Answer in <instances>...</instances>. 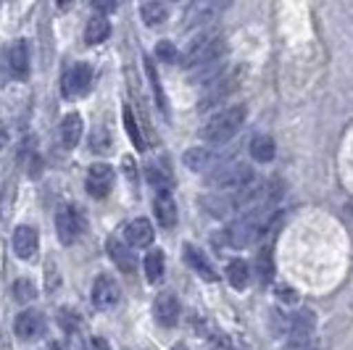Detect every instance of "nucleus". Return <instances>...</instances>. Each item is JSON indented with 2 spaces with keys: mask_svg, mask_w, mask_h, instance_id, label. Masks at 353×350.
<instances>
[{
  "mask_svg": "<svg viewBox=\"0 0 353 350\" xmlns=\"http://www.w3.org/2000/svg\"><path fill=\"white\" fill-rule=\"evenodd\" d=\"M85 350H111V345L105 342L103 337H90L88 345H85Z\"/></svg>",
  "mask_w": 353,
  "mask_h": 350,
  "instance_id": "35",
  "label": "nucleus"
},
{
  "mask_svg": "<svg viewBox=\"0 0 353 350\" xmlns=\"http://www.w3.org/2000/svg\"><path fill=\"white\" fill-rule=\"evenodd\" d=\"M145 74H148V79H150V88H153V95H156V103H159V108H161L163 114H166V95H163L161 79H159V74H156V66H153V61H150V59H145Z\"/></svg>",
  "mask_w": 353,
  "mask_h": 350,
  "instance_id": "29",
  "label": "nucleus"
},
{
  "mask_svg": "<svg viewBox=\"0 0 353 350\" xmlns=\"http://www.w3.org/2000/svg\"><path fill=\"white\" fill-rule=\"evenodd\" d=\"M185 261L190 263L192 271H198L201 277L206 279V282H214L216 279V271H214V266L208 263V258L201 253V250L195 248V245H185Z\"/></svg>",
  "mask_w": 353,
  "mask_h": 350,
  "instance_id": "21",
  "label": "nucleus"
},
{
  "mask_svg": "<svg viewBox=\"0 0 353 350\" xmlns=\"http://www.w3.org/2000/svg\"><path fill=\"white\" fill-rule=\"evenodd\" d=\"M148 182H150L159 192H172L174 179H172V172L166 169V161H163V163H150V166H148Z\"/></svg>",
  "mask_w": 353,
  "mask_h": 350,
  "instance_id": "25",
  "label": "nucleus"
},
{
  "mask_svg": "<svg viewBox=\"0 0 353 350\" xmlns=\"http://www.w3.org/2000/svg\"><path fill=\"white\" fill-rule=\"evenodd\" d=\"M111 147V134L105 127H95L92 134H90V150H95V153H105Z\"/></svg>",
  "mask_w": 353,
  "mask_h": 350,
  "instance_id": "31",
  "label": "nucleus"
},
{
  "mask_svg": "<svg viewBox=\"0 0 353 350\" xmlns=\"http://www.w3.org/2000/svg\"><path fill=\"white\" fill-rule=\"evenodd\" d=\"M153 313H156V321L161 327H174L179 321V300H176L172 292H161L153 303Z\"/></svg>",
  "mask_w": 353,
  "mask_h": 350,
  "instance_id": "17",
  "label": "nucleus"
},
{
  "mask_svg": "<svg viewBox=\"0 0 353 350\" xmlns=\"http://www.w3.org/2000/svg\"><path fill=\"white\" fill-rule=\"evenodd\" d=\"M124 127H127V134H130V140L134 143V147H137V150H145L143 132H140V127H137V121H134V114H132V108H130V105L124 108Z\"/></svg>",
  "mask_w": 353,
  "mask_h": 350,
  "instance_id": "30",
  "label": "nucleus"
},
{
  "mask_svg": "<svg viewBox=\"0 0 353 350\" xmlns=\"http://www.w3.org/2000/svg\"><path fill=\"white\" fill-rule=\"evenodd\" d=\"M221 53H224V37L219 32H208V34H201L192 40L190 48L182 56V66L185 69H203V66L216 63Z\"/></svg>",
  "mask_w": 353,
  "mask_h": 350,
  "instance_id": "4",
  "label": "nucleus"
},
{
  "mask_svg": "<svg viewBox=\"0 0 353 350\" xmlns=\"http://www.w3.org/2000/svg\"><path fill=\"white\" fill-rule=\"evenodd\" d=\"M201 205L206 208L211 216H216V219H221V216H230L232 211H237V208H243V203H240V195H221V192H214V195H206V198H201Z\"/></svg>",
  "mask_w": 353,
  "mask_h": 350,
  "instance_id": "16",
  "label": "nucleus"
},
{
  "mask_svg": "<svg viewBox=\"0 0 353 350\" xmlns=\"http://www.w3.org/2000/svg\"><path fill=\"white\" fill-rule=\"evenodd\" d=\"M153 211H156V219L163 229H172L176 224V203L172 192H159L156 200H153Z\"/></svg>",
  "mask_w": 353,
  "mask_h": 350,
  "instance_id": "20",
  "label": "nucleus"
},
{
  "mask_svg": "<svg viewBox=\"0 0 353 350\" xmlns=\"http://www.w3.org/2000/svg\"><path fill=\"white\" fill-rule=\"evenodd\" d=\"M8 72L14 79L30 76V45H27V40H16L8 48Z\"/></svg>",
  "mask_w": 353,
  "mask_h": 350,
  "instance_id": "15",
  "label": "nucleus"
},
{
  "mask_svg": "<svg viewBox=\"0 0 353 350\" xmlns=\"http://www.w3.org/2000/svg\"><path fill=\"white\" fill-rule=\"evenodd\" d=\"M85 229V221H82V214L74 208V205H61L59 214H56V232H59V240L63 245H72L79 240V234Z\"/></svg>",
  "mask_w": 353,
  "mask_h": 350,
  "instance_id": "7",
  "label": "nucleus"
},
{
  "mask_svg": "<svg viewBox=\"0 0 353 350\" xmlns=\"http://www.w3.org/2000/svg\"><path fill=\"white\" fill-rule=\"evenodd\" d=\"M153 224L148 219H134L124 227V237H127V245L130 248H148L153 243Z\"/></svg>",
  "mask_w": 353,
  "mask_h": 350,
  "instance_id": "18",
  "label": "nucleus"
},
{
  "mask_svg": "<svg viewBox=\"0 0 353 350\" xmlns=\"http://www.w3.org/2000/svg\"><path fill=\"white\" fill-rule=\"evenodd\" d=\"M82 137V116L79 114H69L61 121V143L63 147H74Z\"/></svg>",
  "mask_w": 353,
  "mask_h": 350,
  "instance_id": "23",
  "label": "nucleus"
},
{
  "mask_svg": "<svg viewBox=\"0 0 353 350\" xmlns=\"http://www.w3.org/2000/svg\"><path fill=\"white\" fill-rule=\"evenodd\" d=\"M121 300V287H119V282L111 274H101V277L95 279V285H92V303L98 308H114Z\"/></svg>",
  "mask_w": 353,
  "mask_h": 350,
  "instance_id": "9",
  "label": "nucleus"
},
{
  "mask_svg": "<svg viewBox=\"0 0 353 350\" xmlns=\"http://www.w3.org/2000/svg\"><path fill=\"white\" fill-rule=\"evenodd\" d=\"M232 90H235V76H224V74H221L216 82H211V85H208L206 95L201 98V105H198V108H201V111L214 108V105L224 101V98H227Z\"/></svg>",
  "mask_w": 353,
  "mask_h": 350,
  "instance_id": "19",
  "label": "nucleus"
},
{
  "mask_svg": "<svg viewBox=\"0 0 353 350\" xmlns=\"http://www.w3.org/2000/svg\"><path fill=\"white\" fill-rule=\"evenodd\" d=\"M37 250H40V234L34 227H27V224H21V227H16L14 232V253L21 258V261H32V258H37Z\"/></svg>",
  "mask_w": 353,
  "mask_h": 350,
  "instance_id": "10",
  "label": "nucleus"
},
{
  "mask_svg": "<svg viewBox=\"0 0 353 350\" xmlns=\"http://www.w3.org/2000/svg\"><path fill=\"white\" fill-rule=\"evenodd\" d=\"M156 59L166 61V63H176V48L172 43H159V48H156Z\"/></svg>",
  "mask_w": 353,
  "mask_h": 350,
  "instance_id": "34",
  "label": "nucleus"
},
{
  "mask_svg": "<svg viewBox=\"0 0 353 350\" xmlns=\"http://www.w3.org/2000/svg\"><path fill=\"white\" fill-rule=\"evenodd\" d=\"M108 34H111V24H108V19L105 16H92L88 21V27H85V43L88 45H101L108 40Z\"/></svg>",
  "mask_w": 353,
  "mask_h": 350,
  "instance_id": "22",
  "label": "nucleus"
},
{
  "mask_svg": "<svg viewBox=\"0 0 353 350\" xmlns=\"http://www.w3.org/2000/svg\"><path fill=\"white\" fill-rule=\"evenodd\" d=\"M95 8L103 11V14H108V11H117V3H95Z\"/></svg>",
  "mask_w": 353,
  "mask_h": 350,
  "instance_id": "37",
  "label": "nucleus"
},
{
  "mask_svg": "<svg viewBox=\"0 0 353 350\" xmlns=\"http://www.w3.org/2000/svg\"><path fill=\"white\" fill-rule=\"evenodd\" d=\"M182 161H185V166L192 169V172H208V169H214V172H216L219 166L227 163V161L221 158V153L211 150V147H190Z\"/></svg>",
  "mask_w": 353,
  "mask_h": 350,
  "instance_id": "11",
  "label": "nucleus"
},
{
  "mask_svg": "<svg viewBox=\"0 0 353 350\" xmlns=\"http://www.w3.org/2000/svg\"><path fill=\"white\" fill-rule=\"evenodd\" d=\"M253 182V169L243 161H227L224 166H219L216 172H211L206 176V185L214 192H240L250 187Z\"/></svg>",
  "mask_w": 353,
  "mask_h": 350,
  "instance_id": "3",
  "label": "nucleus"
},
{
  "mask_svg": "<svg viewBox=\"0 0 353 350\" xmlns=\"http://www.w3.org/2000/svg\"><path fill=\"white\" fill-rule=\"evenodd\" d=\"M172 350H188V345H174Z\"/></svg>",
  "mask_w": 353,
  "mask_h": 350,
  "instance_id": "38",
  "label": "nucleus"
},
{
  "mask_svg": "<svg viewBox=\"0 0 353 350\" xmlns=\"http://www.w3.org/2000/svg\"><path fill=\"white\" fill-rule=\"evenodd\" d=\"M16 335L21 340H37L45 332V316L40 311H21L14 324Z\"/></svg>",
  "mask_w": 353,
  "mask_h": 350,
  "instance_id": "14",
  "label": "nucleus"
},
{
  "mask_svg": "<svg viewBox=\"0 0 353 350\" xmlns=\"http://www.w3.org/2000/svg\"><path fill=\"white\" fill-rule=\"evenodd\" d=\"M245 116H248L245 105H227V108H221L219 114H214V116L206 121V127H203V140L211 143V145H224V143H230L237 132H240Z\"/></svg>",
  "mask_w": 353,
  "mask_h": 350,
  "instance_id": "2",
  "label": "nucleus"
},
{
  "mask_svg": "<svg viewBox=\"0 0 353 350\" xmlns=\"http://www.w3.org/2000/svg\"><path fill=\"white\" fill-rule=\"evenodd\" d=\"M224 3H214V0H198L188 6L185 11V30H195V27H206L211 21H216V16L224 11Z\"/></svg>",
  "mask_w": 353,
  "mask_h": 350,
  "instance_id": "8",
  "label": "nucleus"
},
{
  "mask_svg": "<svg viewBox=\"0 0 353 350\" xmlns=\"http://www.w3.org/2000/svg\"><path fill=\"white\" fill-rule=\"evenodd\" d=\"M269 221H272V211L269 208H250L245 211L237 221L230 224L227 229V243L232 248H248L256 240H261L264 232L269 229Z\"/></svg>",
  "mask_w": 353,
  "mask_h": 350,
  "instance_id": "1",
  "label": "nucleus"
},
{
  "mask_svg": "<svg viewBox=\"0 0 353 350\" xmlns=\"http://www.w3.org/2000/svg\"><path fill=\"white\" fill-rule=\"evenodd\" d=\"M88 192L92 198H105L108 190H111V185H114V169L108 166V163H95V166H90L88 172Z\"/></svg>",
  "mask_w": 353,
  "mask_h": 350,
  "instance_id": "13",
  "label": "nucleus"
},
{
  "mask_svg": "<svg viewBox=\"0 0 353 350\" xmlns=\"http://www.w3.org/2000/svg\"><path fill=\"white\" fill-rule=\"evenodd\" d=\"M90 85H92V66L85 63V61H79V63H74L72 69H66L63 82H61V92H63L66 101H72V98L85 95Z\"/></svg>",
  "mask_w": 353,
  "mask_h": 350,
  "instance_id": "6",
  "label": "nucleus"
},
{
  "mask_svg": "<svg viewBox=\"0 0 353 350\" xmlns=\"http://www.w3.org/2000/svg\"><path fill=\"white\" fill-rule=\"evenodd\" d=\"M14 295L19 303H30V300L37 298V287L30 279H19V282H14Z\"/></svg>",
  "mask_w": 353,
  "mask_h": 350,
  "instance_id": "32",
  "label": "nucleus"
},
{
  "mask_svg": "<svg viewBox=\"0 0 353 350\" xmlns=\"http://www.w3.org/2000/svg\"><path fill=\"white\" fill-rule=\"evenodd\" d=\"M140 16H143V21H145L148 27H161L163 21L169 19V6L166 3H145L143 8H140Z\"/></svg>",
  "mask_w": 353,
  "mask_h": 350,
  "instance_id": "26",
  "label": "nucleus"
},
{
  "mask_svg": "<svg viewBox=\"0 0 353 350\" xmlns=\"http://www.w3.org/2000/svg\"><path fill=\"white\" fill-rule=\"evenodd\" d=\"M295 290L293 287H280V300H285V303H295Z\"/></svg>",
  "mask_w": 353,
  "mask_h": 350,
  "instance_id": "36",
  "label": "nucleus"
},
{
  "mask_svg": "<svg viewBox=\"0 0 353 350\" xmlns=\"http://www.w3.org/2000/svg\"><path fill=\"white\" fill-rule=\"evenodd\" d=\"M314 329H316V313L309 311V308L298 311L293 319H290V327H288V342H285V348L282 350H309Z\"/></svg>",
  "mask_w": 353,
  "mask_h": 350,
  "instance_id": "5",
  "label": "nucleus"
},
{
  "mask_svg": "<svg viewBox=\"0 0 353 350\" xmlns=\"http://www.w3.org/2000/svg\"><path fill=\"white\" fill-rule=\"evenodd\" d=\"M105 250H108V258L114 261L121 274H132L137 261H134V253L132 248L124 243V240H119V237H108L105 240Z\"/></svg>",
  "mask_w": 353,
  "mask_h": 350,
  "instance_id": "12",
  "label": "nucleus"
},
{
  "mask_svg": "<svg viewBox=\"0 0 353 350\" xmlns=\"http://www.w3.org/2000/svg\"><path fill=\"white\" fill-rule=\"evenodd\" d=\"M50 350H61V348H59V345H56V342H53V345H50Z\"/></svg>",
  "mask_w": 353,
  "mask_h": 350,
  "instance_id": "39",
  "label": "nucleus"
},
{
  "mask_svg": "<svg viewBox=\"0 0 353 350\" xmlns=\"http://www.w3.org/2000/svg\"><path fill=\"white\" fill-rule=\"evenodd\" d=\"M145 277L148 282H159L163 277V253L161 250H150L145 256Z\"/></svg>",
  "mask_w": 353,
  "mask_h": 350,
  "instance_id": "28",
  "label": "nucleus"
},
{
  "mask_svg": "<svg viewBox=\"0 0 353 350\" xmlns=\"http://www.w3.org/2000/svg\"><path fill=\"white\" fill-rule=\"evenodd\" d=\"M227 279H230V285L235 287V290H245L250 282V269L245 261H240V258H235V261H230V266H227Z\"/></svg>",
  "mask_w": 353,
  "mask_h": 350,
  "instance_id": "27",
  "label": "nucleus"
},
{
  "mask_svg": "<svg viewBox=\"0 0 353 350\" xmlns=\"http://www.w3.org/2000/svg\"><path fill=\"white\" fill-rule=\"evenodd\" d=\"M256 263H259V277H261V282H272V271H274V269H272V253H269V250H261Z\"/></svg>",
  "mask_w": 353,
  "mask_h": 350,
  "instance_id": "33",
  "label": "nucleus"
},
{
  "mask_svg": "<svg viewBox=\"0 0 353 350\" xmlns=\"http://www.w3.org/2000/svg\"><path fill=\"white\" fill-rule=\"evenodd\" d=\"M250 156L253 161H259V163H269V161L274 158V153H277V147H274V140L269 137V134H256L253 140H250Z\"/></svg>",
  "mask_w": 353,
  "mask_h": 350,
  "instance_id": "24",
  "label": "nucleus"
}]
</instances>
